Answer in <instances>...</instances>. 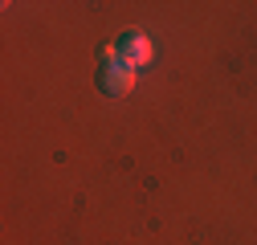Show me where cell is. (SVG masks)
Masks as SVG:
<instances>
[{"mask_svg":"<svg viewBox=\"0 0 257 245\" xmlns=\"http://www.w3.org/2000/svg\"><path fill=\"white\" fill-rule=\"evenodd\" d=\"M98 86H102V94H110V98H126L135 90V70L126 66V61H118V57H106L102 70H98Z\"/></svg>","mask_w":257,"mask_h":245,"instance_id":"cell-1","label":"cell"},{"mask_svg":"<svg viewBox=\"0 0 257 245\" xmlns=\"http://www.w3.org/2000/svg\"><path fill=\"white\" fill-rule=\"evenodd\" d=\"M114 57L126 61L131 70H139V66H147V61H151V41H147L143 33H122L118 45H114Z\"/></svg>","mask_w":257,"mask_h":245,"instance_id":"cell-2","label":"cell"}]
</instances>
